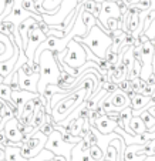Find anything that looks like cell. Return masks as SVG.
<instances>
[{
  "label": "cell",
  "instance_id": "26",
  "mask_svg": "<svg viewBox=\"0 0 155 161\" xmlns=\"http://www.w3.org/2000/svg\"><path fill=\"white\" fill-rule=\"evenodd\" d=\"M88 153H90V157L94 161H101L105 158V151L98 146H91L90 150H88Z\"/></svg>",
  "mask_w": 155,
  "mask_h": 161
},
{
  "label": "cell",
  "instance_id": "24",
  "mask_svg": "<svg viewBox=\"0 0 155 161\" xmlns=\"http://www.w3.org/2000/svg\"><path fill=\"white\" fill-rule=\"evenodd\" d=\"M81 17H83V21H84V25L85 27H87V30L90 31L94 26L98 25V19L94 17L93 14H90V13L84 12V9H81Z\"/></svg>",
  "mask_w": 155,
  "mask_h": 161
},
{
  "label": "cell",
  "instance_id": "10",
  "mask_svg": "<svg viewBox=\"0 0 155 161\" xmlns=\"http://www.w3.org/2000/svg\"><path fill=\"white\" fill-rule=\"evenodd\" d=\"M47 40V34H44L41 30L37 27H34L30 33V40H29V46H27V50H26V56L29 58V64L33 66L34 64V54H36V50L39 49L41 43H44Z\"/></svg>",
  "mask_w": 155,
  "mask_h": 161
},
{
  "label": "cell",
  "instance_id": "39",
  "mask_svg": "<svg viewBox=\"0 0 155 161\" xmlns=\"http://www.w3.org/2000/svg\"><path fill=\"white\" fill-rule=\"evenodd\" d=\"M149 10H154L155 12V0H151V7H149Z\"/></svg>",
  "mask_w": 155,
  "mask_h": 161
},
{
  "label": "cell",
  "instance_id": "13",
  "mask_svg": "<svg viewBox=\"0 0 155 161\" xmlns=\"http://www.w3.org/2000/svg\"><path fill=\"white\" fill-rule=\"evenodd\" d=\"M14 57V44L13 40L3 31H0V63Z\"/></svg>",
  "mask_w": 155,
  "mask_h": 161
},
{
  "label": "cell",
  "instance_id": "32",
  "mask_svg": "<svg viewBox=\"0 0 155 161\" xmlns=\"http://www.w3.org/2000/svg\"><path fill=\"white\" fill-rule=\"evenodd\" d=\"M10 88H12L13 91H19L20 90V83H19V73L17 71H13V79L12 81H10Z\"/></svg>",
  "mask_w": 155,
  "mask_h": 161
},
{
  "label": "cell",
  "instance_id": "17",
  "mask_svg": "<svg viewBox=\"0 0 155 161\" xmlns=\"http://www.w3.org/2000/svg\"><path fill=\"white\" fill-rule=\"evenodd\" d=\"M140 144H132V146H128L124 151V161H145L147 155H138V150H140Z\"/></svg>",
  "mask_w": 155,
  "mask_h": 161
},
{
  "label": "cell",
  "instance_id": "3",
  "mask_svg": "<svg viewBox=\"0 0 155 161\" xmlns=\"http://www.w3.org/2000/svg\"><path fill=\"white\" fill-rule=\"evenodd\" d=\"M83 81H84V80H83ZM85 96H87V91H85V88H84V83H81V84H80V88L76 91V93H73L71 96L66 97L64 100H61L60 103L56 104V106L53 107L51 116H53L54 123L64 121V120L67 119L83 101H85Z\"/></svg>",
  "mask_w": 155,
  "mask_h": 161
},
{
  "label": "cell",
  "instance_id": "34",
  "mask_svg": "<svg viewBox=\"0 0 155 161\" xmlns=\"http://www.w3.org/2000/svg\"><path fill=\"white\" fill-rule=\"evenodd\" d=\"M9 140L6 138V134H4V131H0V146H9Z\"/></svg>",
  "mask_w": 155,
  "mask_h": 161
},
{
  "label": "cell",
  "instance_id": "1",
  "mask_svg": "<svg viewBox=\"0 0 155 161\" xmlns=\"http://www.w3.org/2000/svg\"><path fill=\"white\" fill-rule=\"evenodd\" d=\"M40 81H39V94H44L49 86H58L61 76V66H58L56 56L53 52L46 50L40 56Z\"/></svg>",
  "mask_w": 155,
  "mask_h": 161
},
{
  "label": "cell",
  "instance_id": "20",
  "mask_svg": "<svg viewBox=\"0 0 155 161\" xmlns=\"http://www.w3.org/2000/svg\"><path fill=\"white\" fill-rule=\"evenodd\" d=\"M130 127H131V130L135 133V136H142V134H145L147 131H148V128L144 124L142 119H141L140 116L132 117V120H131V123H130Z\"/></svg>",
  "mask_w": 155,
  "mask_h": 161
},
{
  "label": "cell",
  "instance_id": "19",
  "mask_svg": "<svg viewBox=\"0 0 155 161\" xmlns=\"http://www.w3.org/2000/svg\"><path fill=\"white\" fill-rule=\"evenodd\" d=\"M43 9L47 12V16H53L60 10L64 0H40Z\"/></svg>",
  "mask_w": 155,
  "mask_h": 161
},
{
  "label": "cell",
  "instance_id": "12",
  "mask_svg": "<svg viewBox=\"0 0 155 161\" xmlns=\"http://www.w3.org/2000/svg\"><path fill=\"white\" fill-rule=\"evenodd\" d=\"M19 73V83H20V90H26L30 93L39 94V81H40V73H34L31 76L24 74L21 70H17Z\"/></svg>",
  "mask_w": 155,
  "mask_h": 161
},
{
  "label": "cell",
  "instance_id": "14",
  "mask_svg": "<svg viewBox=\"0 0 155 161\" xmlns=\"http://www.w3.org/2000/svg\"><path fill=\"white\" fill-rule=\"evenodd\" d=\"M111 103H113V111H117V113H121L124 108L131 107V100L121 90H117L114 93H111Z\"/></svg>",
  "mask_w": 155,
  "mask_h": 161
},
{
  "label": "cell",
  "instance_id": "5",
  "mask_svg": "<svg viewBox=\"0 0 155 161\" xmlns=\"http://www.w3.org/2000/svg\"><path fill=\"white\" fill-rule=\"evenodd\" d=\"M47 141H49V137L44 136V134L39 130L34 136L29 137L27 140L23 143V146H21V155H23L26 160H31V158L37 157L43 150L46 148Z\"/></svg>",
  "mask_w": 155,
  "mask_h": 161
},
{
  "label": "cell",
  "instance_id": "31",
  "mask_svg": "<svg viewBox=\"0 0 155 161\" xmlns=\"http://www.w3.org/2000/svg\"><path fill=\"white\" fill-rule=\"evenodd\" d=\"M63 138H64V141H66V143H68V144H74V146H77L78 143H81V141H83L81 137L71 136V134H68V133L63 134Z\"/></svg>",
  "mask_w": 155,
  "mask_h": 161
},
{
  "label": "cell",
  "instance_id": "11",
  "mask_svg": "<svg viewBox=\"0 0 155 161\" xmlns=\"http://www.w3.org/2000/svg\"><path fill=\"white\" fill-rule=\"evenodd\" d=\"M37 26H39V20H36L34 17L26 19V20H23L20 25H19L17 30H19V34H20V37H21V47H19L20 52L26 53L27 46H29V40H30V33L34 27H37Z\"/></svg>",
  "mask_w": 155,
  "mask_h": 161
},
{
  "label": "cell",
  "instance_id": "25",
  "mask_svg": "<svg viewBox=\"0 0 155 161\" xmlns=\"http://www.w3.org/2000/svg\"><path fill=\"white\" fill-rule=\"evenodd\" d=\"M12 93L13 90L9 84H4V83L0 84V100H4L7 104H12Z\"/></svg>",
  "mask_w": 155,
  "mask_h": 161
},
{
  "label": "cell",
  "instance_id": "21",
  "mask_svg": "<svg viewBox=\"0 0 155 161\" xmlns=\"http://www.w3.org/2000/svg\"><path fill=\"white\" fill-rule=\"evenodd\" d=\"M81 4H83L84 12L90 13V14H93L94 17L98 19V16H100V13H101V9H103V4L95 3V2H93V0H84Z\"/></svg>",
  "mask_w": 155,
  "mask_h": 161
},
{
  "label": "cell",
  "instance_id": "35",
  "mask_svg": "<svg viewBox=\"0 0 155 161\" xmlns=\"http://www.w3.org/2000/svg\"><path fill=\"white\" fill-rule=\"evenodd\" d=\"M0 161H6V146H0Z\"/></svg>",
  "mask_w": 155,
  "mask_h": 161
},
{
  "label": "cell",
  "instance_id": "6",
  "mask_svg": "<svg viewBox=\"0 0 155 161\" xmlns=\"http://www.w3.org/2000/svg\"><path fill=\"white\" fill-rule=\"evenodd\" d=\"M74 147H76L74 144L66 143L63 138V134L57 130H54V133L49 137V141L46 144V150L51 151L54 155L66 157L67 161H71V154H73Z\"/></svg>",
  "mask_w": 155,
  "mask_h": 161
},
{
  "label": "cell",
  "instance_id": "22",
  "mask_svg": "<svg viewBox=\"0 0 155 161\" xmlns=\"http://www.w3.org/2000/svg\"><path fill=\"white\" fill-rule=\"evenodd\" d=\"M140 117L142 119V121H144V124L147 125V128H148V131L149 133H154L155 131V119L149 114L147 110H142V111L140 113Z\"/></svg>",
  "mask_w": 155,
  "mask_h": 161
},
{
  "label": "cell",
  "instance_id": "4",
  "mask_svg": "<svg viewBox=\"0 0 155 161\" xmlns=\"http://www.w3.org/2000/svg\"><path fill=\"white\" fill-rule=\"evenodd\" d=\"M63 61L67 64V66H70L71 69H74V70H80L88 61L85 46L76 42V40L73 39L68 43L67 50H66V57H64Z\"/></svg>",
  "mask_w": 155,
  "mask_h": 161
},
{
  "label": "cell",
  "instance_id": "28",
  "mask_svg": "<svg viewBox=\"0 0 155 161\" xmlns=\"http://www.w3.org/2000/svg\"><path fill=\"white\" fill-rule=\"evenodd\" d=\"M21 7H23V10H26V12L33 13V14H37L36 2H34V0H23V3H21Z\"/></svg>",
  "mask_w": 155,
  "mask_h": 161
},
{
  "label": "cell",
  "instance_id": "37",
  "mask_svg": "<svg viewBox=\"0 0 155 161\" xmlns=\"http://www.w3.org/2000/svg\"><path fill=\"white\" fill-rule=\"evenodd\" d=\"M145 110H147V111H148L149 114H151V116L155 119V106H149V107H147Z\"/></svg>",
  "mask_w": 155,
  "mask_h": 161
},
{
  "label": "cell",
  "instance_id": "36",
  "mask_svg": "<svg viewBox=\"0 0 155 161\" xmlns=\"http://www.w3.org/2000/svg\"><path fill=\"white\" fill-rule=\"evenodd\" d=\"M152 155H155V140L151 141V151H149L148 157H152Z\"/></svg>",
  "mask_w": 155,
  "mask_h": 161
},
{
  "label": "cell",
  "instance_id": "33",
  "mask_svg": "<svg viewBox=\"0 0 155 161\" xmlns=\"http://www.w3.org/2000/svg\"><path fill=\"white\" fill-rule=\"evenodd\" d=\"M118 90L124 91V93H127V91L132 90V88H131V83L128 81V80H122V81H120V83H118Z\"/></svg>",
  "mask_w": 155,
  "mask_h": 161
},
{
  "label": "cell",
  "instance_id": "38",
  "mask_svg": "<svg viewBox=\"0 0 155 161\" xmlns=\"http://www.w3.org/2000/svg\"><path fill=\"white\" fill-rule=\"evenodd\" d=\"M83 161H94L91 157H90V153L85 151L84 154H83Z\"/></svg>",
  "mask_w": 155,
  "mask_h": 161
},
{
  "label": "cell",
  "instance_id": "29",
  "mask_svg": "<svg viewBox=\"0 0 155 161\" xmlns=\"http://www.w3.org/2000/svg\"><path fill=\"white\" fill-rule=\"evenodd\" d=\"M105 61H107V63H108V64H118V63H120V54H117V53H114L113 50L110 49L108 52H107Z\"/></svg>",
  "mask_w": 155,
  "mask_h": 161
},
{
  "label": "cell",
  "instance_id": "9",
  "mask_svg": "<svg viewBox=\"0 0 155 161\" xmlns=\"http://www.w3.org/2000/svg\"><path fill=\"white\" fill-rule=\"evenodd\" d=\"M19 119L17 117H13L10 119L9 121L6 123L4 125V134H6V138L9 140V143H12L13 146H17V147H21L23 143H24L27 138L20 130H19Z\"/></svg>",
  "mask_w": 155,
  "mask_h": 161
},
{
  "label": "cell",
  "instance_id": "15",
  "mask_svg": "<svg viewBox=\"0 0 155 161\" xmlns=\"http://www.w3.org/2000/svg\"><path fill=\"white\" fill-rule=\"evenodd\" d=\"M118 127L114 120H111L110 117L104 116V117H100L95 123V128L98 130V133H101L103 136H108V134H113L115 131V128Z\"/></svg>",
  "mask_w": 155,
  "mask_h": 161
},
{
  "label": "cell",
  "instance_id": "23",
  "mask_svg": "<svg viewBox=\"0 0 155 161\" xmlns=\"http://www.w3.org/2000/svg\"><path fill=\"white\" fill-rule=\"evenodd\" d=\"M87 123V119L85 117H80L77 119L76 121L71 124V136H76V137H81V133H83V128H84V124Z\"/></svg>",
  "mask_w": 155,
  "mask_h": 161
},
{
  "label": "cell",
  "instance_id": "40",
  "mask_svg": "<svg viewBox=\"0 0 155 161\" xmlns=\"http://www.w3.org/2000/svg\"><path fill=\"white\" fill-rule=\"evenodd\" d=\"M145 161H155V155H152V157H147Z\"/></svg>",
  "mask_w": 155,
  "mask_h": 161
},
{
  "label": "cell",
  "instance_id": "8",
  "mask_svg": "<svg viewBox=\"0 0 155 161\" xmlns=\"http://www.w3.org/2000/svg\"><path fill=\"white\" fill-rule=\"evenodd\" d=\"M110 19H122V13L121 9L117 3L114 2H104L103 3V9H101V13L98 16V26L105 31L107 34H111L107 29V21Z\"/></svg>",
  "mask_w": 155,
  "mask_h": 161
},
{
  "label": "cell",
  "instance_id": "16",
  "mask_svg": "<svg viewBox=\"0 0 155 161\" xmlns=\"http://www.w3.org/2000/svg\"><path fill=\"white\" fill-rule=\"evenodd\" d=\"M149 98L151 97H147V96L142 94H135L131 98V108L134 110V116H140V113L148 107Z\"/></svg>",
  "mask_w": 155,
  "mask_h": 161
},
{
  "label": "cell",
  "instance_id": "30",
  "mask_svg": "<svg viewBox=\"0 0 155 161\" xmlns=\"http://www.w3.org/2000/svg\"><path fill=\"white\" fill-rule=\"evenodd\" d=\"M54 124L56 123H44V124L41 125V128H40V131H41L44 136H47V137H50L53 133H54Z\"/></svg>",
  "mask_w": 155,
  "mask_h": 161
},
{
  "label": "cell",
  "instance_id": "27",
  "mask_svg": "<svg viewBox=\"0 0 155 161\" xmlns=\"http://www.w3.org/2000/svg\"><path fill=\"white\" fill-rule=\"evenodd\" d=\"M107 29L110 33L115 30H122V19H110L107 21Z\"/></svg>",
  "mask_w": 155,
  "mask_h": 161
},
{
  "label": "cell",
  "instance_id": "18",
  "mask_svg": "<svg viewBox=\"0 0 155 161\" xmlns=\"http://www.w3.org/2000/svg\"><path fill=\"white\" fill-rule=\"evenodd\" d=\"M6 161H29L21 155V147L7 146L6 147Z\"/></svg>",
  "mask_w": 155,
  "mask_h": 161
},
{
  "label": "cell",
  "instance_id": "41",
  "mask_svg": "<svg viewBox=\"0 0 155 161\" xmlns=\"http://www.w3.org/2000/svg\"><path fill=\"white\" fill-rule=\"evenodd\" d=\"M93 2H95V3H100V4H103L105 0H93Z\"/></svg>",
  "mask_w": 155,
  "mask_h": 161
},
{
  "label": "cell",
  "instance_id": "42",
  "mask_svg": "<svg viewBox=\"0 0 155 161\" xmlns=\"http://www.w3.org/2000/svg\"><path fill=\"white\" fill-rule=\"evenodd\" d=\"M101 161H110V160H107V158H104V160H101Z\"/></svg>",
  "mask_w": 155,
  "mask_h": 161
},
{
  "label": "cell",
  "instance_id": "7",
  "mask_svg": "<svg viewBox=\"0 0 155 161\" xmlns=\"http://www.w3.org/2000/svg\"><path fill=\"white\" fill-rule=\"evenodd\" d=\"M78 4H80V0H64L63 4H61V7H60V10L53 16L44 14L43 16V21L47 23L49 26L63 25V21L66 20V17H67L71 12H74V10L78 7Z\"/></svg>",
  "mask_w": 155,
  "mask_h": 161
},
{
  "label": "cell",
  "instance_id": "2",
  "mask_svg": "<svg viewBox=\"0 0 155 161\" xmlns=\"http://www.w3.org/2000/svg\"><path fill=\"white\" fill-rule=\"evenodd\" d=\"M74 40L87 46L88 49L91 50L100 60H105L107 52L113 46V37H111V34H107L98 25L94 26L91 30L88 31V34L85 37L77 36Z\"/></svg>",
  "mask_w": 155,
  "mask_h": 161
}]
</instances>
